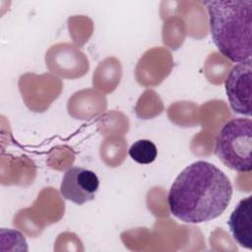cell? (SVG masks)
Listing matches in <instances>:
<instances>
[{"instance_id":"1","label":"cell","mask_w":252,"mask_h":252,"mask_svg":"<svg viewBox=\"0 0 252 252\" xmlns=\"http://www.w3.org/2000/svg\"><path fill=\"white\" fill-rule=\"evenodd\" d=\"M232 196L228 177L216 165L197 160L175 178L168 192L170 213L188 223H200L220 217Z\"/></svg>"},{"instance_id":"2","label":"cell","mask_w":252,"mask_h":252,"mask_svg":"<svg viewBox=\"0 0 252 252\" xmlns=\"http://www.w3.org/2000/svg\"><path fill=\"white\" fill-rule=\"evenodd\" d=\"M213 42L234 63L251 60L252 0L205 1Z\"/></svg>"},{"instance_id":"3","label":"cell","mask_w":252,"mask_h":252,"mask_svg":"<svg viewBox=\"0 0 252 252\" xmlns=\"http://www.w3.org/2000/svg\"><path fill=\"white\" fill-rule=\"evenodd\" d=\"M252 152V121L250 118H233L220 130L215 154L227 167L238 172H250Z\"/></svg>"},{"instance_id":"4","label":"cell","mask_w":252,"mask_h":252,"mask_svg":"<svg viewBox=\"0 0 252 252\" xmlns=\"http://www.w3.org/2000/svg\"><path fill=\"white\" fill-rule=\"evenodd\" d=\"M251 60L236 64L225 80V92L231 109L240 115L251 116Z\"/></svg>"},{"instance_id":"5","label":"cell","mask_w":252,"mask_h":252,"mask_svg":"<svg viewBox=\"0 0 252 252\" xmlns=\"http://www.w3.org/2000/svg\"><path fill=\"white\" fill-rule=\"evenodd\" d=\"M98 186L99 180L94 171L74 166L64 173L60 193L66 200L77 205H83L94 199Z\"/></svg>"},{"instance_id":"6","label":"cell","mask_w":252,"mask_h":252,"mask_svg":"<svg viewBox=\"0 0 252 252\" xmlns=\"http://www.w3.org/2000/svg\"><path fill=\"white\" fill-rule=\"evenodd\" d=\"M229 229L236 242L252 249V196L242 199L230 214L227 221Z\"/></svg>"},{"instance_id":"7","label":"cell","mask_w":252,"mask_h":252,"mask_svg":"<svg viewBox=\"0 0 252 252\" xmlns=\"http://www.w3.org/2000/svg\"><path fill=\"white\" fill-rule=\"evenodd\" d=\"M129 156L138 163L149 164L156 159L158 156V150L152 141L142 139L132 144L129 149Z\"/></svg>"}]
</instances>
